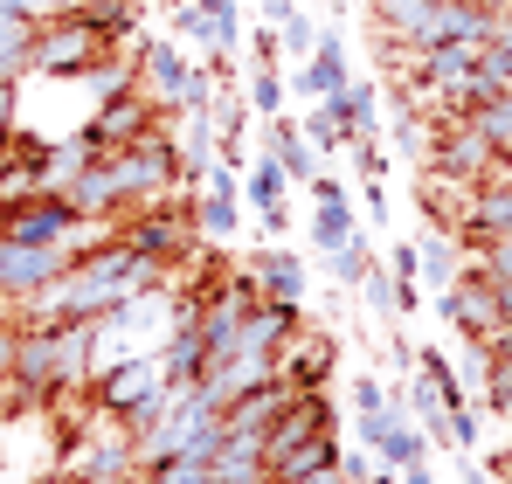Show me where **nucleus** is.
Returning a JSON list of instances; mask_svg holds the SVG:
<instances>
[{"label":"nucleus","mask_w":512,"mask_h":484,"mask_svg":"<svg viewBox=\"0 0 512 484\" xmlns=\"http://www.w3.org/2000/svg\"><path fill=\"white\" fill-rule=\"evenodd\" d=\"M270 381H277V360H263V353H229V360H215V367L201 374V395H208V408L222 415V408L243 402V395L270 388Z\"/></svg>","instance_id":"10"},{"label":"nucleus","mask_w":512,"mask_h":484,"mask_svg":"<svg viewBox=\"0 0 512 484\" xmlns=\"http://www.w3.org/2000/svg\"><path fill=\"white\" fill-rule=\"evenodd\" d=\"M90 160H97V146H90L84 132L49 139V146H42V166H35V173H42V194H63V187H70V180H77Z\"/></svg>","instance_id":"20"},{"label":"nucleus","mask_w":512,"mask_h":484,"mask_svg":"<svg viewBox=\"0 0 512 484\" xmlns=\"http://www.w3.org/2000/svg\"><path fill=\"white\" fill-rule=\"evenodd\" d=\"M388 367H395L402 381L416 374V346H409V332H395V339H388Z\"/></svg>","instance_id":"33"},{"label":"nucleus","mask_w":512,"mask_h":484,"mask_svg":"<svg viewBox=\"0 0 512 484\" xmlns=\"http://www.w3.org/2000/svg\"><path fill=\"white\" fill-rule=\"evenodd\" d=\"M284 104H291V83L277 63H256L250 70V111L256 118H284Z\"/></svg>","instance_id":"25"},{"label":"nucleus","mask_w":512,"mask_h":484,"mask_svg":"<svg viewBox=\"0 0 512 484\" xmlns=\"http://www.w3.org/2000/svg\"><path fill=\"white\" fill-rule=\"evenodd\" d=\"M360 236V222H353V201H326V208H312V242L319 249H340V242Z\"/></svg>","instance_id":"27"},{"label":"nucleus","mask_w":512,"mask_h":484,"mask_svg":"<svg viewBox=\"0 0 512 484\" xmlns=\"http://www.w3.org/2000/svg\"><path fill=\"white\" fill-rule=\"evenodd\" d=\"M250 63H277V35H270V28L250 35Z\"/></svg>","instance_id":"38"},{"label":"nucleus","mask_w":512,"mask_h":484,"mask_svg":"<svg viewBox=\"0 0 512 484\" xmlns=\"http://www.w3.org/2000/svg\"><path fill=\"white\" fill-rule=\"evenodd\" d=\"M243 277L256 284L263 305H291V312H305V263H298L291 249H256L250 263H243Z\"/></svg>","instance_id":"12"},{"label":"nucleus","mask_w":512,"mask_h":484,"mask_svg":"<svg viewBox=\"0 0 512 484\" xmlns=\"http://www.w3.org/2000/svg\"><path fill=\"white\" fill-rule=\"evenodd\" d=\"M436 312H443V325H450V332H464L478 353H485V346H499V339L512 332V325L499 319V298H492V284H485L478 270H464L457 284H443V291H436Z\"/></svg>","instance_id":"4"},{"label":"nucleus","mask_w":512,"mask_h":484,"mask_svg":"<svg viewBox=\"0 0 512 484\" xmlns=\"http://www.w3.org/2000/svg\"><path fill=\"white\" fill-rule=\"evenodd\" d=\"M118 242H132L139 256H153V263H180L187 249H194V208H180V201H153V208H132L125 215V229Z\"/></svg>","instance_id":"6"},{"label":"nucleus","mask_w":512,"mask_h":484,"mask_svg":"<svg viewBox=\"0 0 512 484\" xmlns=\"http://www.w3.org/2000/svg\"><path fill=\"white\" fill-rule=\"evenodd\" d=\"M326 429H340V415H333V402H326V388H305L298 402L263 429V471H270V464H284L298 443H312V436H326Z\"/></svg>","instance_id":"7"},{"label":"nucleus","mask_w":512,"mask_h":484,"mask_svg":"<svg viewBox=\"0 0 512 484\" xmlns=\"http://www.w3.org/2000/svg\"><path fill=\"white\" fill-rule=\"evenodd\" d=\"M298 325H305V312H291V305H250V319H243V332H236V353L277 360V346H284Z\"/></svg>","instance_id":"19"},{"label":"nucleus","mask_w":512,"mask_h":484,"mask_svg":"<svg viewBox=\"0 0 512 484\" xmlns=\"http://www.w3.org/2000/svg\"><path fill=\"white\" fill-rule=\"evenodd\" d=\"M305 104H319V97H340L346 83H353V70H346V42L340 35H319V49L298 63V77H284Z\"/></svg>","instance_id":"13"},{"label":"nucleus","mask_w":512,"mask_h":484,"mask_svg":"<svg viewBox=\"0 0 512 484\" xmlns=\"http://www.w3.org/2000/svg\"><path fill=\"white\" fill-rule=\"evenodd\" d=\"M353 160H360V173H367V180H381V173H388V153H381L374 139H360V146H353Z\"/></svg>","instance_id":"35"},{"label":"nucleus","mask_w":512,"mask_h":484,"mask_svg":"<svg viewBox=\"0 0 512 484\" xmlns=\"http://www.w3.org/2000/svg\"><path fill=\"white\" fill-rule=\"evenodd\" d=\"M457 249H464V242L450 236V229H436V236H423V249H416V256H423V277L436 284V291L464 277V263H457Z\"/></svg>","instance_id":"24"},{"label":"nucleus","mask_w":512,"mask_h":484,"mask_svg":"<svg viewBox=\"0 0 512 484\" xmlns=\"http://www.w3.org/2000/svg\"><path fill=\"white\" fill-rule=\"evenodd\" d=\"M346 450H340V429H326V436H312V443H298L284 464H270V484H291V478H312V471H333Z\"/></svg>","instance_id":"21"},{"label":"nucleus","mask_w":512,"mask_h":484,"mask_svg":"<svg viewBox=\"0 0 512 484\" xmlns=\"http://www.w3.org/2000/svg\"><path fill=\"white\" fill-rule=\"evenodd\" d=\"M21 125V83H0V139Z\"/></svg>","instance_id":"34"},{"label":"nucleus","mask_w":512,"mask_h":484,"mask_svg":"<svg viewBox=\"0 0 512 484\" xmlns=\"http://www.w3.org/2000/svg\"><path fill=\"white\" fill-rule=\"evenodd\" d=\"M77 215H70V201H56V194H42V201H28V208H14V215H0V236L7 242H56V249H77Z\"/></svg>","instance_id":"11"},{"label":"nucleus","mask_w":512,"mask_h":484,"mask_svg":"<svg viewBox=\"0 0 512 484\" xmlns=\"http://www.w3.org/2000/svg\"><path fill=\"white\" fill-rule=\"evenodd\" d=\"M326 270H333V284H340V291H360V284H367V270H374L367 236H353V242H340V249H326Z\"/></svg>","instance_id":"26"},{"label":"nucleus","mask_w":512,"mask_h":484,"mask_svg":"<svg viewBox=\"0 0 512 484\" xmlns=\"http://www.w3.org/2000/svg\"><path fill=\"white\" fill-rule=\"evenodd\" d=\"M90 388H97V415L125 422L132 436H146V429L160 422V408H167V381H160V353H132V360H118L111 374H97Z\"/></svg>","instance_id":"2"},{"label":"nucleus","mask_w":512,"mask_h":484,"mask_svg":"<svg viewBox=\"0 0 512 484\" xmlns=\"http://www.w3.org/2000/svg\"><path fill=\"white\" fill-rule=\"evenodd\" d=\"M464 484H492V478H485V471H471V464H464Z\"/></svg>","instance_id":"43"},{"label":"nucleus","mask_w":512,"mask_h":484,"mask_svg":"<svg viewBox=\"0 0 512 484\" xmlns=\"http://www.w3.org/2000/svg\"><path fill=\"white\" fill-rule=\"evenodd\" d=\"M270 35H277V56H291V63H305V56H312V49H319V21H312V14H305V7H298V14H291V21H277V28H270Z\"/></svg>","instance_id":"28"},{"label":"nucleus","mask_w":512,"mask_h":484,"mask_svg":"<svg viewBox=\"0 0 512 484\" xmlns=\"http://www.w3.org/2000/svg\"><path fill=\"white\" fill-rule=\"evenodd\" d=\"M464 125H471V132H478L492 153H512V90H506V97H485V104H478Z\"/></svg>","instance_id":"23"},{"label":"nucleus","mask_w":512,"mask_h":484,"mask_svg":"<svg viewBox=\"0 0 512 484\" xmlns=\"http://www.w3.org/2000/svg\"><path fill=\"white\" fill-rule=\"evenodd\" d=\"M90 346H97V325L84 319H49V325H21L14 339V388L21 402H56L70 388L90 381Z\"/></svg>","instance_id":"1"},{"label":"nucleus","mask_w":512,"mask_h":484,"mask_svg":"<svg viewBox=\"0 0 512 484\" xmlns=\"http://www.w3.org/2000/svg\"><path fill=\"white\" fill-rule=\"evenodd\" d=\"M201 7H208L215 21H243V0H201Z\"/></svg>","instance_id":"40"},{"label":"nucleus","mask_w":512,"mask_h":484,"mask_svg":"<svg viewBox=\"0 0 512 484\" xmlns=\"http://www.w3.org/2000/svg\"><path fill=\"white\" fill-rule=\"evenodd\" d=\"M298 132L312 139V153H340V146H346V132L333 125V111H326V104H312V111L298 118Z\"/></svg>","instance_id":"30"},{"label":"nucleus","mask_w":512,"mask_h":484,"mask_svg":"<svg viewBox=\"0 0 512 484\" xmlns=\"http://www.w3.org/2000/svg\"><path fill=\"white\" fill-rule=\"evenodd\" d=\"M360 298L381 312V319H402V284L388 277V270H367V284H360Z\"/></svg>","instance_id":"31"},{"label":"nucleus","mask_w":512,"mask_h":484,"mask_svg":"<svg viewBox=\"0 0 512 484\" xmlns=\"http://www.w3.org/2000/svg\"><path fill=\"white\" fill-rule=\"evenodd\" d=\"M353 408H360V415H381V408H388V388H381V381H353Z\"/></svg>","instance_id":"32"},{"label":"nucleus","mask_w":512,"mask_h":484,"mask_svg":"<svg viewBox=\"0 0 512 484\" xmlns=\"http://www.w3.org/2000/svg\"><path fill=\"white\" fill-rule=\"evenodd\" d=\"M28 42H35V21L0 14V83H28Z\"/></svg>","instance_id":"22"},{"label":"nucleus","mask_w":512,"mask_h":484,"mask_svg":"<svg viewBox=\"0 0 512 484\" xmlns=\"http://www.w3.org/2000/svg\"><path fill=\"white\" fill-rule=\"evenodd\" d=\"M187 56H180V42H139L132 49V77H139V97L153 104V111H180V83H187Z\"/></svg>","instance_id":"8"},{"label":"nucleus","mask_w":512,"mask_h":484,"mask_svg":"<svg viewBox=\"0 0 512 484\" xmlns=\"http://www.w3.org/2000/svg\"><path fill=\"white\" fill-rule=\"evenodd\" d=\"M173 111H153L146 97H139V83L125 90V97H111V104H97L84 125V139L97 153H125V146H139V139H153V132H167Z\"/></svg>","instance_id":"5"},{"label":"nucleus","mask_w":512,"mask_h":484,"mask_svg":"<svg viewBox=\"0 0 512 484\" xmlns=\"http://www.w3.org/2000/svg\"><path fill=\"white\" fill-rule=\"evenodd\" d=\"M194 229H201L208 242H229V236H236V166H215V173L201 180Z\"/></svg>","instance_id":"17"},{"label":"nucleus","mask_w":512,"mask_h":484,"mask_svg":"<svg viewBox=\"0 0 512 484\" xmlns=\"http://www.w3.org/2000/svg\"><path fill=\"white\" fill-rule=\"evenodd\" d=\"M263 146H270V160L284 166L291 187H312V180H319V153H312V139L298 132L291 111H284V118H263Z\"/></svg>","instance_id":"15"},{"label":"nucleus","mask_w":512,"mask_h":484,"mask_svg":"<svg viewBox=\"0 0 512 484\" xmlns=\"http://www.w3.org/2000/svg\"><path fill=\"white\" fill-rule=\"evenodd\" d=\"M319 104L333 111V125L346 132V146H360V139H374V132H381V90H374L367 77H353L340 97H319Z\"/></svg>","instance_id":"16"},{"label":"nucleus","mask_w":512,"mask_h":484,"mask_svg":"<svg viewBox=\"0 0 512 484\" xmlns=\"http://www.w3.org/2000/svg\"><path fill=\"white\" fill-rule=\"evenodd\" d=\"M333 367H340V346H333L326 332H312V325H298V332L277 346V381H291L298 395H305V388H326Z\"/></svg>","instance_id":"9"},{"label":"nucleus","mask_w":512,"mask_h":484,"mask_svg":"<svg viewBox=\"0 0 512 484\" xmlns=\"http://www.w3.org/2000/svg\"><path fill=\"white\" fill-rule=\"evenodd\" d=\"M291 402H298V388H291V381H270V388L243 395L236 408H222V436H263V429H270Z\"/></svg>","instance_id":"18"},{"label":"nucleus","mask_w":512,"mask_h":484,"mask_svg":"<svg viewBox=\"0 0 512 484\" xmlns=\"http://www.w3.org/2000/svg\"><path fill=\"white\" fill-rule=\"evenodd\" d=\"M201 374H208V346H201V332H194L187 312H173V332L160 346V381L167 388H201Z\"/></svg>","instance_id":"14"},{"label":"nucleus","mask_w":512,"mask_h":484,"mask_svg":"<svg viewBox=\"0 0 512 484\" xmlns=\"http://www.w3.org/2000/svg\"><path fill=\"white\" fill-rule=\"evenodd\" d=\"M360 194H367V215H374V222H388V187H381V180H367Z\"/></svg>","instance_id":"37"},{"label":"nucleus","mask_w":512,"mask_h":484,"mask_svg":"<svg viewBox=\"0 0 512 484\" xmlns=\"http://www.w3.org/2000/svg\"><path fill=\"white\" fill-rule=\"evenodd\" d=\"M291 14H298V0H263V21H270V28H277V21H291Z\"/></svg>","instance_id":"39"},{"label":"nucleus","mask_w":512,"mask_h":484,"mask_svg":"<svg viewBox=\"0 0 512 484\" xmlns=\"http://www.w3.org/2000/svg\"><path fill=\"white\" fill-rule=\"evenodd\" d=\"M111 56V42L97 35V28H84L77 14H63V21H42L35 28V42H28V77H84L90 63H104Z\"/></svg>","instance_id":"3"},{"label":"nucleus","mask_w":512,"mask_h":484,"mask_svg":"<svg viewBox=\"0 0 512 484\" xmlns=\"http://www.w3.org/2000/svg\"><path fill=\"white\" fill-rule=\"evenodd\" d=\"M305 194H312V208H326V201H346V180H333V173H319V180H312Z\"/></svg>","instance_id":"36"},{"label":"nucleus","mask_w":512,"mask_h":484,"mask_svg":"<svg viewBox=\"0 0 512 484\" xmlns=\"http://www.w3.org/2000/svg\"><path fill=\"white\" fill-rule=\"evenodd\" d=\"M173 35H180V42H201V49H208V42H215V14H208L201 0H173Z\"/></svg>","instance_id":"29"},{"label":"nucleus","mask_w":512,"mask_h":484,"mask_svg":"<svg viewBox=\"0 0 512 484\" xmlns=\"http://www.w3.org/2000/svg\"><path fill=\"white\" fill-rule=\"evenodd\" d=\"M402 484H436V478H429L423 464H416V471H402Z\"/></svg>","instance_id":"42"},{"label":"nucleus","mask_w":512,"mask_h":484,"mask_svg":"<svg viewBox=\"0 0 512 484\" xmlns=\"http://www.w3.org/2000/svg\"><path fill=\"white\" fill-rule=\"evenodd\" d=\"M291 484H346V471L333 464V471H312V478H291Z\"/></svg>","instance_id":"41"}]
</instances>
